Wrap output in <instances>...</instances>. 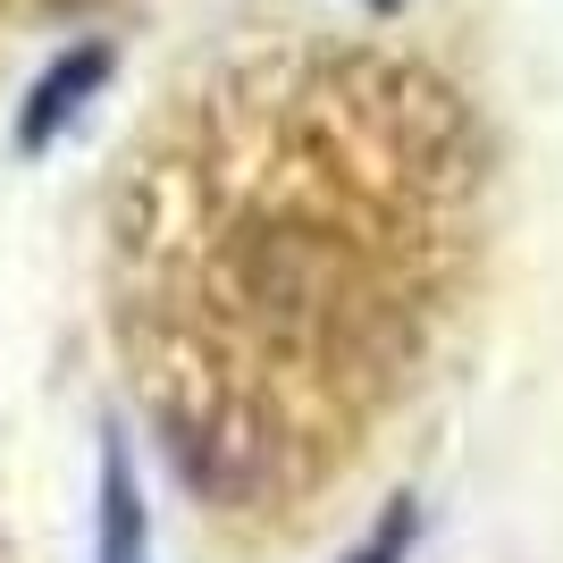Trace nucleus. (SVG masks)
<instances>
[{"label": "nucleus", "instance_id": "f257e3e1", "mask_svg": "<svg viewBox=\"0 0 563 563\" xmlns=\"http://www.w3.org/2000/svg\"><path fill=\"white\" fill-rule=\"evenodd\" d=\"M101 68H110V51H76V59H59V68L34 85V101H25V118H18V143H25V152H34V143H51L59 126H68L76 93H93Z\"/></svg>", "mask_w": 563, "mask_h": 563}]
</instances>
